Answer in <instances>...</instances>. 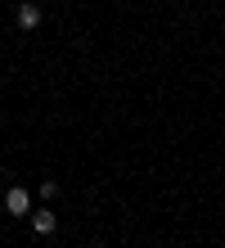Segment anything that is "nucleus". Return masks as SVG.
Segmentation results:
<instances>
[{
	"label": "nucleus",
	"instance_id": "obj_3",
	"mask_svg": "<svg viewBox=\"0 0 225 248\" xmlns=\"http://www.w3.org/2000/svg\"><path fill=\"white\" fill-rule=\"evenodd\" d=\"M18 27H27V32H32V27H41V5L23 0V5H18Z\"/></svg>",
	"mask_w": 225,
	"mask_h": 248
},
{
	"label": "nucleus",
	"instance_id": "obj_1",
	"mask_svg": "<svg viewBox=\"0 0 225 248\" xmlns=\"http://www.w3.org/2000/svg\"><path fill=\"white\" fill-rule=\"evenodd\" d=\"M5 208H9L14 217H27V212H32V194H27V189H18V185H14L9 194H5Z\"/></svg>",
	"mask_w": 225,
	"mask_h": 248
},
{
	"label": "nucleus",
	"instance_id": "obj_2",
	"mask_svg": "<svg viewBox=\"0 0 225 248\" xmlns=\"http://www.w3.org/2000/svg\"><path fill=\"white\" fill-rule=\"evenodd\" d=\"M54 226H59V217H54L50 208H41V212H32V230H36V235H54Z\"/></svg>",
	"mask_w": 225,
	"mask_h": 248
}]
</instances>
